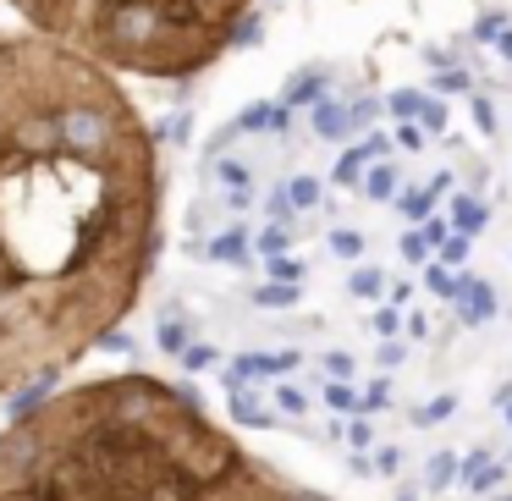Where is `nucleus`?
<instances>
[{
    "label": "nucleus",
    "instance_id": "1",
    "mask_svg": "<svg viewBox=\"0 0 512 501\" xmlns=\"http://www.w3.org/2000/svg\"><path fill=\"white\" fill-rule=\"evenodd\" d=\"M155 127L122 78L0 34V397L72 369L160 259Z\"/></svg>",
    "mask_w": 512,
    "mask_h": 501
},
{
    "label": "nucleus",
    "instance_id": "2",
    "mask_svg": "<svg viewBox=\"0 0 512 501\" xmlns=\"http://www.w3.org/2000/svg\"><path fill=\"white\" fill-rule=\"evenodd\" d=\"M28 34L144 83H188L243 39L254 0H6Z\"/></svg>",
    "mask_w": 512,
    "mask_h": 501
},
{
    "label": "nucleus",
    "instance_id": "3",
    "mask_svg": "<svg viewBox=\"0 0 512 501\" xmlns=\"http://www.w3.org/2000/svg\"><path fill=\"white\" fill-rule=\"evenodd\" d=\"M452 303H457V320L463 325H485L490 314H496V292H490L479 276H463V292H457Z\"/></svg>",
    "mask_w": 512,
    "mask_h": 501
},
{
    "label": "nucleus",
    "instance_id": "4",
    "mask_svg": "<svg viewBox=\"0 0 512 501\" xmlns=\"http://www.w3.org/2000/svg\"><path fill=\"white\" fill-rule=\"evenodd\" d=\"M452 188V171H441V177H430V188H419V193H397V210L408 215V221H430V210H435V199Z\"/></svg>",
    "mask_w": 512,
    "mask_h": 501
},
{
    "label": "nucleus",
    "instance_id": "5",
    "mask_svg": "<svg viewBox=\"0 0 512 501\" xmlns=\"http://www.w3.org/2000/svg\"><path fill=\"white\" fill-rule=\"evenodd\" d=\"M232 419L243 424V430H270V424H276V413H270L265 397H254L248 386H232Z\"/></svg>",
    "mask_w": 512,
    "mask_h": 501
},
{
    "label": "nucleus",
    "instance_id": "6",
    "mask_svg": "<svg viewBox=\"0 0 512 501\" xmlns=\"http://www.w3.org/2000/svg\"><path fill=\"white\" fill-rule=\"evenodd\" d=\"M347 127H353V111L336 100H320L314 105V133L325 138V144H336V138H347Z\"/></svg>",
    "mask_w": 512,
    "mask_h": 501
},
{
    "label": "nucleus",
    "instance_id": "7",
    "mask_svg": "<svg viewBox=\"0 0 512 501\" xmlns=\"http://www.w3.org/2000/svg\"><path fill=\"white\" fill-rule=\"evenodd\" d=\"M485 221H490V210L474 199V193H457V199H452V226H457V232L479 237V232H485Z\"/></svg>",
    "mask_w": 512,
    "mask_h": 501
},
{
    "label": "nucleus",
    "instance_id": "8",
    "mask_svg": "<svg viewBox=\"0 0 512 501\" xmlns=\"http://www.w3.org/2000/svg\"><path fill=\"white\" fill-rule=\"evenodd\" d=\"M369 166H375V155H369V144L347 149V155L336 160V182H342V188H358V182L369 177Z\"/></svg>",
    "mask_w": 512,
    "mask_h": 501
},
{
    "label": "nucleus",
    "instance_id": "9",
    "mask_svg": "<svg viewBox=\"0 0 512 501\" xmlns=\"http://www.w3.org/2000/svg\"><path fill=\"white\" fill-rule=\"evenodd\" d=\"M397 182H402L397 171H391L386 160H375V166H369V177L358 182V188H364V193H369V199H375V204H391V199H397Z\"/></svg>",
    "mask_w": 512,
    "mask_h": 501
},
{
    "label": "nucleus",
    "instance_id": "10",
    "mask_svg": "<svg viewBox=\"0 0 512 501\" xmlns=\"http://www.w3.org/2000/svg\"><path fill=\"white\" fill-rule=\"evenodd\" d=\"M424 287H430L435 298H446V303H452L457 292H463V276H452V265H441V259H430V265H424Z\"/></svg>",
    "mask_w": 512,
    "mask_h": 501
},
{
    "label": "nucleus",
    "instance_id": "11",
    "mask_svg": "<svg viewBox=\"0 0 512 501\" xmlns=\"http://www.w3.org/2000/svg\"><path fill=\"white\" fill-rule=\"evenodd\" d=\"M298 298H303V287H292V281H265L254 292L259 309H298Z\"/></svg>",
    "mask_w": 512,
    "mask_h": 501
},
{
    "label": "nucleus",
    "instance_id": "12",
    "mask_svg": "<svg viewBox=\"0 0 512 501\" xmlns=\"http://www.w3.org/2000/svg\"><path fill=\"white\" fill-rule=\"evenodd\" d=\"M221 182H226V199H232V204H248V199H254V193H248L254 171H248L243 160H221Z\"/></svg>",
    "mask_w": 512,
    "mask_h": 501
},
{
    "label": "nucleus",
    "instance_id": "13",
    "mask_svg": "<svg viewBox=\"0 0 512 501\" xmlns=\"http://www.w3.org/2000/svg\"><path fill=\"white\" fill-rule=\"evenodd\" d=\"M369 331H375L380 342H391V336L408 331V320H402V303H380V309L369 314Z\"/></svg>",
    "mask_w": 512,
    "mask_h": 501
},
{
    "label": "nucleus",
    "instance_id": "14",
    "mask_svg": "<svg viewBox=\"0 0 512 501\" xmlns=\"http://www.w3.org/2000/svg\"><path fill=\"white\" fill-rule=\"evenodd\" d=\"M160 347H166V353H177V358L193 347V336H188V320H182L177 309H171L166 320H160Z\"/></svg>",
    "mask_w": 512,
    "mask_h": 501
},
{
    "label": "nucleus",
    "instance_id": "15",
    "mask_svg": "<svg viewBox=\"0 0 512 501\" xmlns=\"http://www.w3.org/2000/svg\"><path fill=\"white\" fill-rule=\"evenodd\" d=\"M457 474H463V463H457V452H435V457H430V468H424V485H430V490H446Z\"/></svg>",
    "mask_w": 512,
    "mask_h": 501
},
{
    "label": "nucleus",
    "instance_id": "16",
    "mask_svg": "<svg viewBox=\"0 0 512 501\" xmlns=\"http://www.w3.org/2000/svg\"><path fill=\"white\" fill-rule=\"evenodd\" d=\"M325 243H331V254L347 259V265H358V259H364V232H353V226H336Z\"/></svg>",
    "mask_w": 512,
    "mask_h": 501
},
{
    "label": "nucleus",
    "instance_id": "17",
    "mask_svg": "<svg viewBox=\"0 0 512 501\" xmlns=\"http://www.w3.org/2000/svg\"><path fill=\"white\" fill-rule=\"evenodd\" d=\"M320 397H325V408H336V413H364V397H358L347 380H325Z\"/></svg>",
    "mask_w": 512,
    "mask_h": 501
},
{
    "label": "nucleus",
    "instance_id": "18",
    "mask_svg": "<svg viewBox=\"0 0 512 501\" xmlns=\"http://www.w3.org/2000/svg\"><path fill=\"white\" fill-rule=\"evenodd\" d=\"M347 292H353V298H380V292H386V276H380L375 265H353V276H347Z\"/></svg>",
    "mask_w": 512,
    "mask_h": 501
},
{
    "label": "nucleus",
    "instance_id": "19",
    "mask_svg": "<svg viewBox=\"0 0 512 501\" xmlns=\"http://www.w3.org/2000/svg\"><path fill=\"white\" fill-rule=\"evenodd\" d=\"M463 485H468V496H496V485H507V463H485L479 474H468Z\"/></svg>",
    "mask_w": 512,
    "mask_h": 501
},
{
    "label": "nucleus",
    "instance_id": "20",
    "mask_svg": "<svg viewBox=\"0 0 512 501\" xmlns=\"http://www.w3.org/2000/svg\"><path fill=\"white\" fill-rule=\"evenodd\" d=\"M210 259H221V265H232V259H237V265H243V259H248V237L243 232H221L210 243Z\"/></svg>",
    "mask_w": 512,
    "mask_h": 501
},
{
    "label": "nucleus",
    "instance_id": "21",
    "mask_svg": "<svg viewBox=\"0 0 512 501\" xmlns=\"http://www.w3.org/2000/svg\"><path fill=\"white\" fill-rule=\"evenodd\" d=\"M314 89H325V72H320V67L298 72V78L287 83V105H309V100H314Z\"/></svg>",
    "mask_w": 512,
    "mask_h": 501
},
{
    "label": "nucleus",
    "instance_id": "22",
    "mask_svg": "<svg viewBox=\"0 0 512 501\" xmlns=\"http://www.w3.org/2000/svg\"><path fill=\"white\" fill-rule=\"evenodd\" d=\"M303 364L298 347H281V353H259V375H292Z\"/></svg>",
    "mask_w": 512,
    "mask_h": 501
},
{
    "label": "nucleus",
    "instance_id": "23",
    "mask_svg": "<svg viewBox=\"0 0 512 501\" xmlns=\"http://www.w3.org/2000/svg\"><path fill=\"white\" fill-rule=\"evenodd\" d=\"M287 199H292V210H314V204H320V177H292Z\"/></svg>",
    "mask_w": 512,
    "mask_h": 501
},
{
    "label": "nucleus",
    "instance_id": "24",
    "mask_svg": "<svg viewBox=\"0 0 512 501\" xmlns=\"http://www.w3.org/2000/svg\"><path fill=\"white\" fill-rule=\"evenodd\" d=\"M265 276H270V281H292V287H303V259L276 254V259H265Z\"/></svg>",
    "mask_w": 512,
    "mask_h": 501
},
{
    "label": "nucleus",
    "instance_id": "25",
    "mask_svg": "<svg viewBox=\"0 0 512 501\" xmlns=\"http://www.w3.org/2000/svg\"><path fill=\"white\" fill-rule=\"evenodd\" d=\"M446 413H457V397H452V391H441V397H430L424 408H413V424H441Z\"/></svg>",
    "mask_w": 512,
    "mask_h": 501
},
{
    "label": "nucleus",
    "instance_id": "26",
    "mask_svg": "<svg viewBox=\"0 0 512 501\" xmlns=\"http://www.w3.org/2000/svg\"><path fill=\"white\" fill-rule=\"evenodd\" d=\"M259 127H276V105H248L232 133H259Z\"/></svg>",
    "mask_w": 512,
    "mask_h": 501
},
{
    "label": "nucleus",
    "instance_id": "27",
    "mask_svg": "<svg viewBox=\"0 0 512 501\" xmlns=\"http://www.w3.org/2000/svg\"><path fill=\"white\" fill-rule=\"evenodd\" d=\"M397 248H402V259H408V265H430V248H435V243H430L424 232H402Z\"/></svg>",
    "mask_w": 512,
    "mask_h": 501
},
{
    "label": "nucleus",
    "instance_id": "28",
    "mask_svg": "<svg viewBox=\"0 0 512 501\" xmlns=\"http://www.w3.org/2000/svg\"><path fill=\"white\" fill-rule=\"evenodd\" d=\"M221 364V353H215L210 342H193L188 353H182V369H193V375H204V369H215Z\"/></svg>",
    "mask_w": 512,
    "mask_h": 501
},
{
    "label": "nucleus",
    "instance_id": "29",
    "mask_svg": "<svg viewBox=\"0 0 512 501\" xmlns=\"http://www.w3.org/2000/svg\"><path fill=\"white\" fill-rule=\"evenodd\" d=\"M270 402H276L287 419H303V413H309V397H303L298 386H276V397H270Z\"/></svg>",
    "mask_w": 512,
    "mask_h": 501
},
{
    "label": "nucleus",
    "instance_id": "30",
    "mask_svg": "<svg viewBox=\"0 0 512 501\" xmlns=\"http://www.w3.org/2000/svg\"><path fill=\"white\" fill-rule=\"evenodd\" d=\"M287 243H292V226H265V232H259V254L265 259L287 254Z\"/></svg>",
    "mask_w": 512,
    "mask_h": 501
},
{
    "label": "nucleus",
    "instance_id": "31",
    "mask_svg": "<svg viewBox=\"0 0 512 501\" xmlns=\"http://www.w3.org/2000/svg\"><path fill=\"white\" fill-rule=\"evenodd\" d=\"M468 248H474V237H468V232H452V237L441 243V265H463Z\"/></svg>",
    "mask_w": 512,
    "mask_h": 501
},
{
    "label": "nucleus",
    "instance_id": "32",
    "mask_svg": "<svg viewBox=\"0 0 512 501\" xmlns=\"http://www.w3.org/2000/svg\"><path fill=\"white\" fill-rule=\"evenodd\" d=\"M419 105H424V94H413V89L391 94V116H397V122H413V116H419Z\"/></svg>",
    "mask_w": 512,
    "mask_h": 501
},
{
    "label": "nucleus",
    "instance_id": "33",
    "mask_svg": "<svg viewBox=\"0 0 512 501\" xmlns=\"http://www.w3.org/2000/svg\"><path fill=\"white\" fill-rule=\"evenodd\" d=\"M397 149L419 155V149H424V122H402V127H397Z\"/></svg>",
    "mask_w": 512,
    "mask_h": 501
},
{
    "label": "nucleus",
    "instance_id": "34",
    "mask_svg": "<svg viewBox=\"0 0 512 501\" xmlns=\"http://www.w3.org/2000/svg\"><path fill=\"white\" fill-rule=\"evenodd\" d=\"M325 380H353V353H325Z\"/></svg>",
    "mask_w": 512,
    "mask_h": 501
},
{
    "label": "nucleus",
    "instance_id": "35",
    "mask_svg": "<svg viewBox=\"0 0 512 501\" xmlns=\"http://www.w3.org/2000/svg\"><path fill=\"white\" fill-rule=\"evenodd\" d=\"M413 122H424V133H441V127H446V111H441V105H435V100H424Z\"/></svg>",
    "mask_w": 512,
    "mask_h": 501
},
{
    "label": "nucleus",
    "instance_id": "36",
    "mask_svg": "<svg viewBox=\"0 0 512 501\" xmlns=\"http://www.w3.org/2000/svg\"><path fill=\"white\" fill-rule=\"evenodd\" d=\"M391 402V386L386 380H369V391H364V413H380Z\"/></svg>",
    "mask_w": 512,
    "mask_h": 501
},
{
    "label": "nucleus",
    "instance_id": "37",
    "mask_svg": "<svg viewBox=\"0 0 512 501\" xmlns=\"http://www.w3.org/2000/svg\"><path fill=\"white\" fill-rule=\"evenodd\" d=\"M419 232H424V237H430V243H435V248H441V243H446V237H452V221H435V215H430V221H424V226H419Z\"/></svg>",
    "mask_w": 512,
    "mask_h": 501
},
{
    "label": "nucleus",
    "instance_id": "38",
    "mask_svg": "<svg viewBox=\"0 0 512 501\" xmlns=\"http://www.w3.org/2000/svg\"><path fill=\"white\" fill-rule=\"evenodd\" d=\"M375 468H380V474H397V468H402V452H397V446H380Z\"/></svg>",
    "mask_w": 512,
    "mask_h": 501
},
{
    "label": "nucleus",
    "instance_id": "39",
    "mask_svg": "<svg viewBox=\"0 0 512 501\" xmlns=\"http://www.w3.org/2000/svg\"><path fill=\"white\" fill-rule=\"evenodd\" d=\"M347 446H375V430H369V424L358 419L353 430H347Z\"/></svg>",
    "mask_w": 512,
    "mask_h": 501
},
{
    "label": "nucleus",
    "instance_id": "40",
    "mask_svg": "<svg viewBox=\"0 0 512 501\" xmlns=\"http://www.w3.org/2000/svg\"><path fill=\"white\" fill-rule=\"evenodd\" d=\"M380 364H386V369H391V364H402V342H397V336H391V342L380 347Z\"/></svg>",
    "mask_w": 512,
    "mask_h": 501
},
{
    "label": "nucleus",
    "instance_id": "41",
    "mask_svg": "<svg viewBox=\"0 0 512 501\" xmlns=\"http://www.w3.org/2000/svg\"><path fill=\"white\" fill-rule=\"evenodd\" d=\"M501 56H512V28H507V39H501Z\"/></svg>",
    "mask_w": 512,
    "mask_h": 501
},
{
    "label": "nucleus",
    "instance_id": "42",
    "mask_svg": "<svg viewBox=\"0 0 512 501\" xmlns=\"http://www.w3.org/2000/svg\"><path fill=\"white\" fill-rule=\"evenodd\" d=\"M397 501H419V496H413V485H408V490H402V496H397Z\"/></svg>",
    "mask_w": 512,
    "mask_h": 501
},
{
    "label": "nucleus",
    "instance_id": "43",
    "mask_svg": "<svg viewBox=\"0 0 512 501\" xmlns=\"http://www.w3.org/2000/svg\"><path fill=\"white\" fill-rule=\"evenodd\" d=\"M507 424H512V402H507Z\"/></svg>",
    "mask_w": 512,
    "mask_h": 501
}]
</instances>
